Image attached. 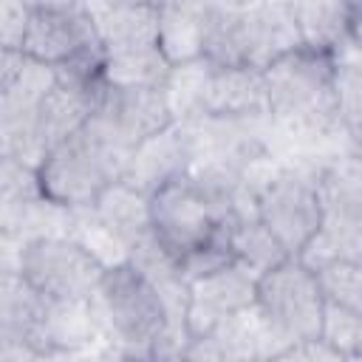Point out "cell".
<instances>
[{
    "instance_id": "6da1fadb",
    "label": "cell",
    "mask_w": 362,
    "mask_h": 362,
    "mask_svg": "<svg viewBox=\"0 0 362 362\" xmlns=\"http://www.w3.org/2000/svg\"><path fill=\"white\" fill-rule=\"evenodd\" d=\"M88 305L107 356L181 359V345L170 331L161 297L127 260L105 269Z\"/></svg>"
},
{
    "instance_id": "7a4b0ae2",
    "label": "cell",
    "mask_w": 362,
    "mask_h": 362,
    "mask_svg": "<svg viewBox=\"0 0 362 362\" xmlns=\"http://www.w3.org/2000/svg\"><path fill=\"white\" fill-rule=\"evenodd\" d=\"M300 45L297 25L283 0H266L252 8H206L201 57L212 65L263 71Z\"/></svg>"
},
{
    "instance_id": "3957f363",
    "label": "cell",
    "mask_w": 362,
    "mask_h": 362,
    "mask_svg": "<svg viewBox=\"0 0 362 362\" xmlns=\"http://www.w3.org/2000/svg\"><path fill=\"white\" fill-rule=\"evenodd\" d=\"M130 150L113 144L90 122L54 144L37 167L42 192L71 209L90 206L113 181L124 175Z\"/></svg>"
},
{
    "instance_id": "277c9868",
    "label": "cell",
    "mask_w": 362,
    "mask_h": 362,
    "mask_svg": "<svg viewBox=\"0 0 362 362\" xmlns=\"http://www.w3.org/2000/svg\"><path fill=\"white\" fill-rule=\"evenodd\" d=\"M320 226L297 255L308 269L334 260L362 257V170L359 150L331 158L317 173Z\"/></svg>"
},
{
    "instance_id": "5b68a950",
    "label": "cell",
    "mask_w": 362,
    "mask_h": 362,
    "mask_svg": "<svg viewBox=\"0 0 362 362\" xmlns=\"http://www.w3.org/2000/svg\"><path fill=\"white\" fill-rule=\"evenodd\" d=\"M255 305L283 348L308 337H320L325 300L314 272L300 257H286L257 274Z\"/></svg>"
},
{
    "instance_id": "8992f818",
    "label": "cell",
    "mask_w": 362,
    "mask_h": 362,
    "mask_svg": "<svg viewBox=\"0 0 362 362\" xmlns=\"http://www.w3.org/2000/svg\"><path fill=\"white\" fill-rule=\"evenodd\" d=\"M255 218L288 257H297L320 226L317 175L294 164H280L255 198Z\"/></svg>"
},
{
    "instance_id": "52a82bcc",
    "label": "cell",
    "mask_w": 362,
    "mask_h": 362,
    "mask_svg": "<svg viewBox=\"0 0 362 362\" xmlns=\"http://www.w3.org/2000/svg\"><path fill=\"white\" fill-rule=\"evenodd\" d=\"M20 272L54 303H85L99 286L105 266L74 238L51 235L23 243Z\"/></svg>"
},
{
    "instance_id": "ba28073f",
    "label": "cell",
    "mask_w": 362,
    "mask_h": 362,
    "mask_svg": "<svg viewBox=\"0 0 362 362\" xmlns=\"http://www.w3.org/2000/svg\"><path fill=\"white\" fill-rule=\"evenodd\" d=\"M54 82V68L25 57L11 85L0 93V156L40 167L48 147L42 139V96Z\"/></svg>"
},
{
    "instance_id": "9c48e42d",
    "label": "cell",
    "mask_w": 362,
    "mask_h": 362,
    "mask_svg": "<svg viewBox=\"0 0 362 362\" xmlns=\"http://www.w3.org/2000/svg\"><path fill=\"white\" fill-rule=\"evenodd\" d=\"M88 122L113 144L133 150L141 139L164 130L173 122V113L164 88H124L105 82Z\"/></svg>"
},
{
    "instance_id": "30bf717a",
    "label": "cell",
    "mask_w": 362,
    "mask_h": 362,
    "mask_svg": "<svg viewBox=\"0 0 362 362\" xmlns=\"http://www.w3.org/2000/svg\"><path fill=\"white\" fill-rule=\"evenodd\" d=\"M255 286L257 272L238 257L192 277L187 286V337H198L218 320L252 305Z\"/></svg>"
},
{
    "instance_id": "8fae6325",
    "label": "cell",
    "mask_w": 362,
    "mask_h": 362,
    "mask_svg": "<svg viewBox=\"0 0 362 362\" xmlns=\"http://www.w3.org/2000/svg\"><path fill=\"white\" fill-rule=\"evenodd\" d=\"M102 48L96 37L93 14L85 6L74 8H42L28 14V25L23 34V57L45 65H62L85 51Z\"/></svg>"
},
{
    "instance_id": "7c38bea8",
    "label": "cell",
    "mask_w": 362,
    "mask_h": 362,
    "mask_svg": "<svg viewBox=\"0 0 362 362\" xmlns=\"http://www.w3.org/2000/svg\"><path fill=\"white\" fill-rule=\"evenodd\" d=\"M280 351V339L252 303L218 320L209 331L189 337L181 359H277Z\"/></svg>"
},
{
    "instance_id": "4fadbf2b",
    "label": "cell",
    "mask_w": 362,
    "mask_h": 362,
    "mask_svg": "<svg viewBox=\"0 0 362 362\" xmlns=\"http://www.w3.org/2000/svg\"><path fill=\"white\" fill-rule=\"evenodd\" d=\"M195 161V139L187 122H170L164 130L141 139L130 156L122 181L150 195L167 181L184 175Z\"/></svg>"
},
{
    "instance_id": "5bb4252c",
    "label": "cell",
    "mask_w": 362,
    "mask_h": 362,
    "mask_svg": "<svg viewBox=\"0 0 362 362\" xmlns=\"http://www.w3.org/2000/svg\"><path fill=\"white\" fill-rule=\"evenodd\" d=\"M209 62V59H206ZM198 116L215 119H269L266 79L257 68L212 65L204 79Z\"/></svg>"
},
{
    "instance_id": "9a60e30c",
    "label": "cell",
    "mask_w": 362,
    "mask_h": 362,
    "mask_svg": "<svg viewBox=\"0 0 362 362\" xmlns=\"http://www.w3.org/2000/svg\"><path fill=\"white\" fill-rule=\"evenodd\" d=\"M300 42L331 54L348 37H359V0H283Z\"/></svg>"
},
{
    "instance_id": "2e32d148",
    "label": "cell",
    "mask_w": 362,
    "mask_h": 362,
    "mask_svg": "<svg viewBox=\"0 0 362 362\" xmlns=\"http://www.w3.org/2000/svg\"><path fill=\"white\" fill-rule=\"evenodd\" d=\"M96 23V37L105 57L158 48V14L153 3L133 6H88Z\"/></svg>"
},
{
    "instance_id": "e0dca14e",
    "label": "cell",
    "mask_w": 362,
    "mask_h": 362,
    "mask_svg": "<svg viewBox=\"0 0 362 362\" xmlns=\"http://www.w3.org/2000/svg\"><path fill=\"white\" fill-rule=\"evenodd\" d=\"M51 300L42 297L20 269L0 272V337L25 339L37 348L40 328L45 322ZM40 354V351H37Z\"/></svg>"
},
{
    "instance_id": "ac0fdd59",
    "label": "cell",
    "mask_w": 362,
    "mask_h": 362,
    "mask_svg": "<svg viewBox=\"0 0 362 362\" xmlns=\"http://www.w3.org/2000/svg\"><path fill=\"white\" fill-rule=\"evenodd\" d=\"M88 209L127 252L150 232V195L139 192L122 178L113 181Z\"/></svg>"
},
{
    "instance_id": "d6986e66",
    "label": "cell",
    "mask_w": 362,
    "mask_h": 362,
    "mask_svg": "<svg viewBox=\"0 0 362 362\" xmlns=\"http://www.w3.org/2000/svg\"><path fill=\"white\" fill-rule=\"evenodd\" d=\"M173 62L164 57L161 48H144L130 54H113L105 57L102 76L107 85H124V88H164V79L170 74Z\"/></svg>"
},
{
    "instance_id": "ffe728a7",
    "label": "cell",
    "mask_w": 362,
    "mask_h": 362,
    "mask_svg": "<svg viewBox=\"0 0 362 362\" xmlns=\"http://www.w3.org/2000/svg\"><path fill=\"white\" fill-rule=\"evenodd\" d=\"M229 246H232V255L238 260H243L246 266H252L257 274L277 266L280 260H286L288 255L283 252V246L272 238V232L255 218V212L249 215H238L232 221V229H229Z\"/></svg>"
},
{
    "instance_id": "44dd1931",
    "label": "cell",
    "mask_w": 362,
    "mask_h": 362,
    "mask_svg": "<svg viewBox=\"0 0 362 362\" xmlns=\"http://www.w3.org/2000/svg\"><path fill=\"white\" fill-rule=\"evenodd\" d=\"M325 303L362 311V263L348 257H334L311 269Z\"/></svg>"
},
{
    "instance_id": "7402d4cb",
    "label": "cell",
    "mask_w": 362,
    "mask_h": 362,
    "mask_svg": "<svg viewBox=\"0 0 362 362\" xmlns=\"http://www.w3.org/2000/svg\"><path fill=\"white\" fill-rule=\"evenodd\" d=\"M320 337L339 354V359H359L362 356V311L325 303Z\"/></svg>"
},
{
    "instance_id": "603a6c76",
    "label": "cell",
    "mask_w": 362,
    "mask_h": 362,
    "mask_svg": "<svg viewBox=\"0 0 362 362\" xmlns=\"http://www.w3.org/2000/svg\"><path fill=\"white\" fill-rule=\"evenodd\" d=\"M28 6L23 0H0V45L20 51L28 25Z\"/></svg>"
},
{
    "instance_id": "cb8c5ba5",
    "label": "cell",
    "mask_w": 362,
    "mask_h": 362,
    "mask_svg": "<svg viewBox=\"0 0 362 362\" xmlns=\"http://www.w3.org/2000/svg\"><path fill=\"white\" fill-rule=\"evenodd\" d=\"M23 62H25L23 51L3 48V45H0V93H3L8 85H11V79L17 76V71L23 68Z\"/></svg>"
},
{
    "instance_id": "d4e9b609",
    "label": "cell",
    "mask_w": 362,
    "mask_h": 362,
    "mask_svg": "<svg viewBox=\"0 0 362 362\" xmlns=\"http://www.w3.org/2000/svg\"><path fill=\"white\" fill-rule=\"evenodd\" d=\"M28 6V11H42V8H74V6H85L88 0H23Z\"/></svg>"
},
{
    "instance_id": "484cf974",
    "label": "cell",
    "mask_w": 362,
    "mask_h": 362,
    "mask_svg": "<svg viewBox=\"0 0 362 362\" xmlns=\"http://www.w3.org/2000/svg\"><path fill=\"white\" fill-rule=\"evenodd\" d=\"M209 6H218V8H252V6H260L266 0H206Z\"/></svg>"
},
{
    "instance_id": "4316f807",
    "label": "cell",
    "mask_w": 362,
    "mask_h": 362,
    "mask_svg": "<svg viewBox=\"0 0 362 362\" xmlns=\"http://www.w3.org/2000/svg\"><path fill=\"white\" fill-rule=\"evenodd\" d=\"M133 3H147V0H88V6H102V8H110V6H133Z\"/></svg>"
}]
</instances>
